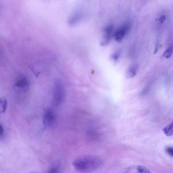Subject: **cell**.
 I'll list each match as a JSON object with an SVG mask.
<instances>
[{
    "label": "cell",
    "mask_w": 173,
    "mask_h": 173,
    "mask_svg": "<svg viewBox=\"0 0 173 173\" xmlns=\"http://www.w3.org/2000/svg\"><path fill=\"white\" fill-rule=\"evenodd\" d=\"M58 167L54 166V167L51 169L49 173H57L58 172Z\"/></svg>",
    "instance_id": "obj_12"
},
{
    "label": "cell",
    "mask_w": 173,
    "mask_h": 173,
    "mask_svg": "<svg viewBox=\"0 0 173 173\" xmlns=\"http://www.w3.org/2000/svg\"><path fill=\"white\" fill-rule=\"evenodd\" d=\"M138 69L139 66L137 64H133L130 66L126 72V78L128 79L134 78L137 74Z\"/></svg>",
    "instance_id": "obj_6"
},
{
    "label": "cell",
    "mask_w": 173,
    "mask_h": 173,
    "mask_svg": "<svg viewBox=\"0 0 173 173\" xmlns=\"http://www.w3.org/2000/svg\"><path fill=\"white\" fill-rule=\"evenodd\" d=\"M173 50V48H172L170 47L168 48L164 53L163 56L164 57L167 59L170 58L172 55Z\"/></svg>",
    "instance_id": "obj_10"
},
{
    "label": "cell",
    "mask_w": 173,
    "mask_h": 173,
    "mask_svg": "<svg viewBox=\"0 0 173 173\" xmlns=\"http://www.w3.org/2000/svg\"><path fill=\"white\" fill-rule=\"evenodd\" d=\"M166 151L169 155L173 157V147H168L166 148Z\"/></svg>",
    "instance_id": "obj_11"
},
{
    "label": "cell",
    "mask_w": 173,
    "mask_h": 173,
    "mask_svg": "<svg viewBox=\"0 0 173 173\" xmlns=\"http://www.w3.org/2000/svg\"><path fill=\"white\" fill-rule=\"evenodd\" d=\"M55 119L54 114L52 110L48 109L45 110L43 121L45 129L50 127L54 123Z\"/></svg>",
    "instance_id": "obj_3"
},
{
    "label": "cell",
    "mask_w": 173,
    "mask_h": 173,
    "mask_svg": "<svg viewBox=\"0 0 173 173\" xmlns=\"http://www.w3.org/2000/svg\"><path fill=\"white\" fill-rule=\"evenodd\" d=\"M103 164L102 160L99 156L89 155L77 158L73 162V165L77 171L88 173L98 169Z\"/></svg>",
    "instance_id": "obj_1"
},
{
    "label": "cell",
    "mask_w": 173,
    "mask_h": 173,
    "mask_svg": "<svg viewBox=\"0 0 173 173\" xmlns=\"http://www.w3.org/2000/svg\"><path fill=\"white\" fill-rule=\"evenodd\" d=\"M166 17L164 15H162L159 18V21L161 23H163L165 20Z\"/></svg>",
    "instance_id": "obj_14"
},
{
    "label": "cell",
    "mask_w": 173,
    "mask_h": 173,
    "mask_svg": "<svg viewBox=\"0 0 173 173\" xmlns=\"http://www.w3.org/2000/svg\"><path fill=\"white\" fill-rule=\"evenodd\" d=\"M163 131L167 136L173 135V121L170 125L166 126L163 129Z\"/></svg>",
    "instance_id": "obj_7"
},
{
    "label": "cell",
    "mask_w": 173,
    "mask_h": 173,
    "mask_svg": "<svg viewBox=\"0 0 173 173\" xmlns=\"http://www.w3.org/2000/svg\"><path fill=\"white\" fill-rule=\"evenodd\" d=\"M113 26L112 25L108 26L104 28L103 37L101 42V46H105L109 44L113 36Z\"/></svg>",
    "instance_id": "obj_4"
},
{
    "label": "cell",
    "mask_w": 173,
    "mask_h": 173,
    "mask_svg": "<svg viewBox=\"0 0 173 173\" xmlns=\"http://www.w3.org/2000/svg\"><path fill=\"white\" fill-rule=\"evenodd\" d=\"M7 101L5 99H1V109L0 112L1 113H5L7 110Z\"/></svg>",
    "instance_id": "obj_8"
},
{
    "label": "cell",
    "mask_w": 173,
    "mask_h": 173,
    "mask_svg": "<svg viewBox=\"0 0 173 173\" xmlns=\"http://www.w3.org/2000/svg\"><path fill=\"white\" fill-rule=\"evenodd\" d=\"M121 52L120 50H117L114 52L111 57V60L114 62L117 61L121 57Z\"/></svg>",
    "instance_id": "obj_9"
},
{
    "label": "cell",
    "mask_w": 173,
    "mask_h": 173,
    "mask_svg": "<svg viewBox=\"0 0 173 173\" xmlns=\"http://www.w3.org/2000/svg\"><path fill=\"white\" fill-rule=\"evenodd\" d=\"M130 28L131 26L129 23L123 24L114 33V39L117 42H121L129 32Z\"/></svg>",
    "instance_id": "obj_2"
},
{
    "label": "cell",
    "mask_w": 173,
    "mask_h": 173,
    "mask_svg": "<svg viewBox=\"0 0 173 173\" xmlns=\"http://www.w3.org/2000/svg\"><path fill=\"white\" fill-rule=\"evenodd\" d=\"M4 134V128L3 126L1 125V133H0V138L1 139L3 137V136Z\"/></svg>",
    "instance_id": "obj_13"
},
{
    "label": "cell",
    "mask_w": 173,
    "mask_h": 173,
    "mask_svg": "<svg viewBox=\"0 0 173 173\" xmlns=\"http://www.w3.org/2000/svg\"><path fill=\"white\" fill-rule=\"evenodd\" d=\"M126 173H150V170L146 167L142 165L132 166L128 168Z\"/></svg>",
    "instance_id": "obj_5"
}]
</instances>
